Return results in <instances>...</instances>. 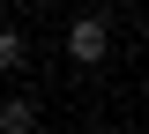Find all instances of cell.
I'll return each mask as SVG.
<instances>
[{
	"label": "cell",
	"instance_id": "cell-1",
	"mask_svg": "<svg viewBox=\"0 0 149 134\" xmlns=\"http://www.w3.org/2000/svg\"><path fill=\"white\" fill-rule=\"evenodd\" d=\"M67 60L74 67H104L112 60V22L104 15H74L67 22Z\"/></svg>",
	"mask_w": 149,
	"mask_h": 134
},
{
	"label": "cell",
	"instance_id": "cell-2",
	"mask_svg": "<svg viewBox=\"0 0 149 134\" xmlns=\"http://www.w3.org/2000/svg\"><path fill=\"white\" fill-rule=\"evenodd\" d=\"M0 134H37V97H0Z\"/></svg>",
	"mask_w": 149,
	"mask_h": 134
},
{
	"label": "cell",
	"instance_id": "cell-3",
	"mask_svg": "<svg viewBox=\"0 0 149 134\" xmlns=\"http://www.w3.org/2000/svg\"><path fill=\"white\" fill-rule=\"evenodd\" d=\"M15 67H30V37L22 30H0V75H15Z\"/></svg>",
	"mask_w": 149,
	"mask_h": 134
},
{
	"label": "cell",
	"instance_id": "cell-4",
	"mask_svg": "<svg viewBox=\"0 0 149 134\" xmlns=\"http://www.w3.org/2000/svg\"><path fill=\"white\" fill-rule=\"evenodd\" d=\"M15 8H30V0H15Z\"/></svg>",
	"mask_w": 149,
	"mask_h": 134
}]
</instances>
